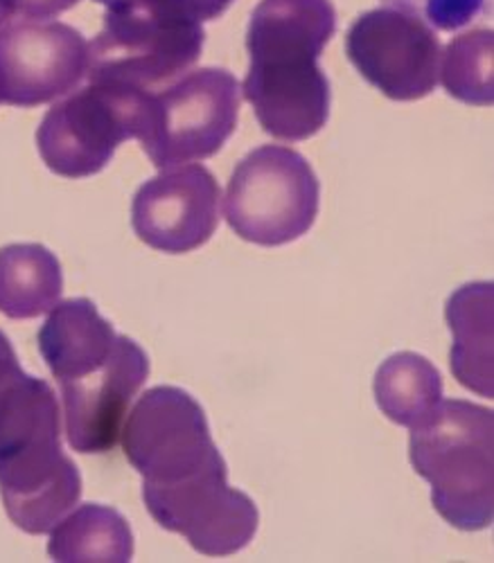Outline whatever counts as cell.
<instances>
[{
    "label": "cell",
    "instance_id": "7a4b0ae2",
    "mask_svg": "<svg viewBox=\"0 0 494 563\" xmlns=\"http://www.w3.org/2000/svg\"><path fill=\"white\" fill-rule=\"evenodd\" d=\"M334 32L332 0H262L253 10L242 92L268 135L298 143L326 126L332 96L319 57Z\"/></svg>",
    "mask_w": 494,
    "mask_h": 563
},
{
    "label": "cell",
    "instance_id": "3957f363",
    "mask_svg": "<svg viewBox=\"0 0 494 563\" xmlns=\"http://www.w3.org/2000/svg\"><path fill=\"white\" fill-rule=\"evenodd\" d=\"M492 431L494 412L465 399H442L411 429L416 474L429 481L436 511L463 532L485 530L494 521Z\"/></svg>",
    "mask_w": 494,
    "mask_h": 563
},
{
    "label": "cell",
    "instance_id": "7c38bea8",
    "mask_svg": "<svg viewBox=\"0 0 494 563\" xmlns=\"http://www.w3.org/2000/svg\"><path fill=\"white\" fill-rule=\"evenodd\" d=\"M64 455L55 390L30 377L0 332V478L41 472Z\"/></svg>",
    "mask_w": 494,
    "mask_h": 563
},
{
    "label": "cell",
    "instance_id": "44dd1931",
    "mask_svg": "<svg viewBox=\"0 0 494 563\" xmlns=\"http://www.w3.org/2000/svg\"><path fill=\"white\" fill-rule=\"evenodd\" d=\"M17 19L14 0H0V30H6Z\"/></svg>",
    "mask_w": 494,
    "mask_h": 563
},
{
    "label": "cell",
    "instance_id": "6da1fadb",
    "mask_svg": "<svg viewBox=\"0 0 494 563\" xmlns=\"http://www.w3.org/2000/svg\"><path fill=\"white\" fill-rule=\"evenodd\" d=\"M122 449L143 476L152 519L206 556H229L255 537V503L229 485L204 408L174 386L147 390L122 427Z\"/></svg>",
    "mask_w": 494,
    "mask_h": 563
},
{
    "label": "cell",
    "instance_id": "ffe728a7",
    "mask_svg": "<svg viewBox=\"0 0 494 563\" xmlns=\"http://www.w3.org/2000/svg\"><path fill=\"white\" fill-rule=\"evenodd\" d=\"M174 3L195 21L206 23L227 12L233 0H174Z\"/></svg>",
    "mask_w": 494,
    "mask_h": 563
},
{
    "label": "cell",
    "instance_id": "2e32d148",
    "mask_svg": "<svg viewBox=\"0 0 494 563\" xmlns=\"http://www.w3.org/2000/svg\"><path fill=\"white\" fill-rule=\"evenodd\" d=\"M48 554L57 563H129L133 534L118 509L86 503L53 528Z\"/></svg>",
    "mask_w": 494,
    "mask_h": 563
},
{
    "label": "cell",
    "instance_id": "ba28073f",
    "mask_svg": "<svg viewBox=\"0 0 494 563\" xmlns=\"http://www.w3.org/2000/svg\"><path fill=\"white\" fill-rule=\"evenodd\" d=\"M440 41L416 14L377 8L359 16L345 34V57L388 100L416 102L436 90Z\"/></svg>",
    "mask_w": 494,
    "mask_h": 563
},
{
    "label": "cell",
    "instance_id": "9a60e30c",
    "mask_svg": "<svg viewBox=\"0 0 494 563\" xmlns=\"http://www.w3.org/2000/svg\"><path fill=\"white\" fill-rule=\"evenodd\" d=\"M64 273L55 253L41 244L0 249V313L30 320L62 302Z\"/></svg>",
    "mask_w": 494,
    "mask_h": 563
},
{
    "label": "cell",
    "instance_id": "ac0fdd59",
    "mask_svg": "<svg viewBox=\"0 0 494 563\" xmlns=\"http://www.w3.org/2000/svg\"><path fill=\"white\" fill-rule=\"evenodd\" d=\"M492 30L479 27L449 41L440 55L438 81L454 100L492 107Z\"/></svg>",
    "mask_w": 494,
    "mask_h": 563
},
{
    "label": "cell",
    "instance_id": "5b68a950",
    "mask_svg": "<svg viewBox=\"0 0 494 563\" xmlns=\"http://www.w3.org/2000/svg\"><path fill=\"white\" fill-rule=\"evenodd\" d=\"M319 206L321 183L307 158L285 145H262L233 169L223 214L238 238L274 249L307 234Z\"/></svg>",
    "mask_w": 494,
    "mask_h": 563
},
{
    "label": "cell",
    "instance_id": "d6986e66",
    "mask_svg": "<svg viewBox=\"0 0 494 563\" xmlns=\"http://www.w3.org/2000/svg\"><path fill=\"white\" fill-rule=\"evenodd\" d=\"M79 0H14L19 21H53Z\"/></svg>",
    "mask_w": 494,
    "mask_h": 563
},
{
    "label": "cell",
    "instance_id": "8992f818",
    "mask_svg": "<svg viewBox=\"0 0 494 563\" xmlns=\"http://www.w3.org/2000/svg\"><path fill=\"white\" fill-rule=\"evenodd\" d=\"M242 86L227 68H199L150 90L141 147L158 169L215 156L238 129Z\"/></svg>",
    "mask_w": 494,
    "mask_h": 563
},
{
    "label": "cell",
    "instance_id": "4fadbf2b",
    "mask_svg": "<svg viewBox=\"0 0 494 563\" xmlns=\"http://www.w3.org/2000/svg\"><path fill=\"white\" fill-rule=\"evenodd\" d=\"M120 334L88 298L59 302L39 330V352L59 384L79 379L102 363Z\"/></svg>",
    "mask_w": 494,
    "mask_h": 563
},
{
    "label": "cell",
    "instance_id": "8fae6325",
    "mask_svg": "<svg viewBox=\"0 0 494 563\" xmlns=\"http://www.w3.org/2000/svg\"><path fill=\"white\" fill-rule=\"evenodd\" d=\"M150 377L145 350L120 336L113 352L79 379L59 384L66 438L77 453H109L122 435L131 399Z\"/></svg>",
    "mask_w": 494,
    "mask_h": 563
},
{
    "label": "cell",
    "instance_id": "e0dca14e",
    "mask_svg": "<svg viewBox=\"0 0 494 563\" xmlns=\"http://www.w3.org/2000/svg\"><path fill=\"white\" fill-rule=\"evenodd\" d=\"M375 401L399 427L416 429L442 401V377L416 352L388 356L375 374Z\"/></svg>",
    "mask_w": 494,
    "mask_h": 563
},
{
    "label": "cell",
    "instance_id": "5bb4252c",
    "mask_svg": "<svg viewBox=\"0 0 494 563\" xmlns=\"http://www.w3.org/2000/svg\"><path fill=\"white\" fill-rule=\"evenodd\" d=\"M492 282H474L447 300L444 318L454 334L452 372L459 384L481 397L492 388Z\"/></svg>",
    "mask_w": 494,
    "mask_h": 563
},
{
    "label": "cell",
    "instance_id": "277c9868",
    "mask_svg": "<svg viewBox=\"0 0 494 563\" xmlns=\"http://www.w3.org/2000/svg\"><path fill=\"white\" fill-rule=\"evenodd\" d=\"M206 32L174 0H109L100 34L88 43V81L154 90L193 68Z\"/></svg>",
    "mask_w": 494,
    "mask_h": 563
},
{
    "label": "cell",
    "instance_id": "52a82bcc",
    "mask_svg": "<svg viewBox=\"0 0 494 563\" xmlns=\"http://www.w3.org/2000/svg\"><path fill=\"white\" fill-rule=\"evenodd\" d=\"M147 92L91 81L53 104L36 129V150L64 178L100 174L127 140L141 135Z\"/></svg>",
    "mask_w": 494,
    "mask_h": 563
},
{
    "label": "cell",
    "instance_id": "9c48e42d",
    "mask_svg": "<svg viewBox=\"0 0 494 563\" xmlns=\"http://www.w3.org/2000/svg\"><path fill=\"white\" fill-rule=\"evenodd\" d=\"M88 41L59 21H12L0 30V104L57 102L86 77Z\"/></svg>",
    "mask_w": 494,
    "mask_h": 563
},
{
    "label": "cell",
    "instance_id": "30bf717a",
    "mask_svg": "<svg viewBox=\"0 0 494 563\" xmlns=\"http://www.w3.org/2000/svg\"><path fill=\"white\" fill-rule=\"evenodd\" d=\"M219 210L221 190L212 172L204 165H176L139 187L131 225L150 249L184 255L212 238Z\"/></svg>",
    "mask_w": 494,
    "mask_h": 563
}]
</instances>
